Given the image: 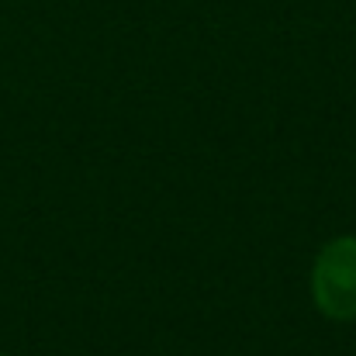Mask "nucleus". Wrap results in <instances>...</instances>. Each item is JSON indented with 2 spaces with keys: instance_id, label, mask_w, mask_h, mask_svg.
Returning a JSON list of instances; mask_svg holds the SVG:
<instances>
[{
  "instance_id": "obj_1",
  "label": "nucleus",
  "mask_w": 356,
  "mask_h": 356,
  "mask_svg": "<svg viewBox=\"0 0 356 356\" xmlns=\"http://www.w3.org/2000/svg\"><path fill=\"white\" fill-rule=\"evenodd\" d=\"M312 305L336 325L356 322V236H332L315 252Z\"/></svg>"
},
{
  "instance_id": "obj_2",
  "label": "nucleus",
  "mask_w": 356,
  "mask_h": 356,
  "mask_svg": "<svg viewBox=\"0 0 356 356\" xmlns=\"http://www.w3.org/2000/svg\"><path fill=\"white\" fill-rule=\"evenodd\" d=\"M0 356H7V353H0Z\"/></svg>"
}]
</instances>
